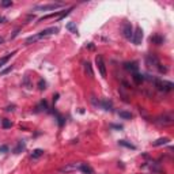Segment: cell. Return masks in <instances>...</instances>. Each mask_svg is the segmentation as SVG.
Wrapping results in <instances>:
<instances>
[{"label": "cell", "instance_id": "obj_20", "mask_svg": "<svg viewBox=\"0 0 174 174\" xmlns=\"http://www.w3.org/2000/svg\"><path fill=\"white\" fill-rule=\"evenodd\" d=\"M118 144H120V146H124V147H128V148L135 150V146H133V144H131V143H128L127 140H120V142H118Z\"/></svg>", "mask_w": 174, "mask_h": 174}, {"label": "cell", "instance_id": "obj_9", "mask_svg": "<svg viewBox=\"0 0 174 174\" xmlns=\"http://www.w3.org/2000/svg\"><path fill=\"white\" fill-rule=\"evenodd\" d=\"M124 67H125V69L132 71L133 74H135V72L139 69V65H137V63H136V61H132V63H125Z\"/></svg>", "mask_w": 174, "mask_h": 174}, {"label": "cell", "instance_id": "obj_19", "mask_svg": "<svg viewBox=\"0 0 174 174\" xmlns=\"http://www.w3.org/2000/svg\"><path fill=\"white\" fill-rule=\"evenodd\" d=\"M22 150H25V143H23V142H19V143H18V146L14 148V154H19Z\"/></svg>", "mask_w": 174, "mask_h": 174}, {"label": "cell", "instance_id": "obj_11", "mask_svg": "<svg viewBox=\"0 0 174 174\" xmlns=\"http://www.w3.org/2000/svg\"><path fill=\"white\" fill-rule=\"evenodd\" d=\"M151 42L155 45H160V44H163V37L159 34H154V36H151Z\"/></svg>", "mask_w": 174, "mask_h": 174}, {"label": "cell", "instance_id": "obj_30", "mask_svg": "<svg viewBox=\"0 0 174 174\" xmlns=\"http://www.w3.org/2000/svg\"><path fill=\"white\" fill-rule=\"evenodd\" d=\"M3 22H6V18H4V16H0V23H3Z\"/></svg>", "mask_w": 174, "mask_h": 174}, {"label": "cell", "instance_id": "obj_25", "mask_svg": "<svg viewBox=\"0 0 174 174\" xmlns=\"http://www.w3.org/2000/svg\"><path fill=\"white\" fill-rule=\"evenodd\" d=\"M12 68H14V65H10V67H7L6 69H3V71H0V76H3V75L8 74V72L12 71Z\"/></svg>", "mask_w": 174, "mask_h": 174}, {"label": "cell", "instance_id": "obj_17", "mask_svg": "<svg viewBox=\"0 0 174 174\" xmlns=\"http://www.w3.org/2000/svg\"><path fill=\"white\" fill-rule=\"evenodd\" d=\"M44 155V151L41 148H37V150H34L33 151V154H32V159H38L39 156H42Z\"/></svg>", "mask_w": 174, "mask_h": 174}, {"label": "cell", "instance_id": "obj_3", "mask_svg": "<svg viewBox=\"0 0 174 174\" xmlns=\"http://www.w3.org/2000/svg\"><path fill=\"white\" fill-rule=\"evenodd\" d=\"M122 36L127 39H132V36H133V27H132L131 22H124L122 25Z\"/></svg>", "mask_w": 174, "mask_h": 174}, {"label": "cell", "instance_id": "obj_15", "mask_svg": "<svg viewBox=\"0 0 174 174\" xmlns=\"http://www.w3.org/2000/svg\"><path fill=\"white\" fill-rule=\"evenodd\" d=\"M15 54V52H11V53H8L7 56H4V57H1V59H0V68L3 67L4 64H6V63H8V60H10L11 57L14 56Z\"/></svg>", "mask_w": 174, "mask_h": 174}, {"label": "cell", "instance_id": "obj_8", "mask_svg": "<svg viewBox=\"0 0 174 174\" xmlns=\"http://www.w3.org/2000/svg\"><path fill=\"white\" fill-rule=\"evenodd\" d=\"M146 60H147V65H148L150 68L153 67V65H154V67H156V68H158V65L160 64V63H159V60H158V59H156V57L154 56V54H148Z\"/></svg>", "mask_w": 174, "mask_h": 174}, {"label": "cell", "instance_id": "obj_21", "mask_svg": "<svg viewBox=\"0 0 174 174\" xmlns=\"http://www.w3.org/2000/svg\"><path fill=\"white\" fill-rule=\"evenodd\" d=\"M100 105H101V106H102L105 110H112V109H110V107H112V103H110L109 101H102Z\"/></svg>", "mask_w": 174, "mask_h": 174}, {"label": "cell", "instance_id": "obj_7", "mask_svg": "<svg viewBox=\"0 0 174 174\" xmlns=\"http://www.w3.org/2000/svg\"><path fill=\"white\" fill-rule=\"evenodd\" d=\"M57 32H59L57 27H49V29H46V30H42V32L38 33V34L41 38H45V37H49V36H52V34H56Z\"/></svg>", "mask_w": 174, "mask_h": 174}, {"label": "cell", "instance_id": "obj_10", "mask_svg": "<svg viewBox=\"0 0 174 174\" xmlns=\"http://www.w3.org/2000/svg\"><path fill=\"white\" fill-rule=\"evenodd\" d=\"M169 142H170V139H169V137H159V139H156L155 142L153 143V146H154V147L165 146V144H167Z\"/></svg>", "mask_w": 174, "mask_h": 174}, {"label": "cell", "instance_id": "obj_4", "mask_svg": "<svg viewBox=\"0 0 174 174\" xmlns=\"http://www.w3.org/2000/svg\"><path fill=\"white\" fill-rule=\"evenodd\" d=\"M142 39H143V30L142 27H136V30L133 32V36H132V41L135 45H140L142 44Z\"/></svg>", "mask_w": 174, "mask_h": 174}, {"label": "cell", "instance_id": "obj_32", "mask_svg": "<svg viewBox=\"0 0 174 174\" xmlns=\"http://www.w3.org/2000/svg\"><path fill=\"white\" fill-rule=\"evenodd\" d=\"M1 42H3V38H0V44H1Z\"/></svg>", "mask_w": 174, "mask_h": 174}, {"label": "cell", "instance_id": "obj_22", "mask_svg": "<svg viewBox=\"0 0 174 174\" xmlns=\"http://www.w3.org/2000/svg\"><path fill=\"white\" fill-rule=\"evenodd\" d=\"M11 121L10 120H7V118H4L3 121H1V127H3L4 129H8V128H11Z\"/></svg>", "mask_w": 174, "mask_h": 174}, {"label": "cell", "instance_id": "obj_5", "mask_svg": "<svg viewBox=\"0 0 174 174\" xmlns=\"http://www.w3.org/2000/svg\"><path fill=\"white\" fill-rule=\"evenodd\" d=\"M63 4L61 3H52V4H42V6H37L36 10L39 11H50V10H56V8H60Z\"/></svg>", "mask_w": 174, "mask_h": 174}, {"label": "cell", "instance_id": "obj_16", "mask_svg": "<svg viewBox=\"0 0 174 174\" xmlns=\"http://www.w3.org/2000/svg\"><path fill=\"white\" fill-rule=\"evenodd\" d=\"M61 12H63V11H56V12H52V14H49V15H45V16H42V18L39 19V22H44L45 19L54 18V16H60V15H61Z\"/></svg>", "mask_w": 174, "mask_h": 174}, {"label": "cell", "instance_id": "obj_28", "mask_svg": "<svg viewBox=\"0 0 174 174\" xmlns=\"http://www.w3.org/2000/svg\"><path fill=\"white\" fill-rule=\"evenodd\" d=\"M8 151V147L7 146H0V153H7Z\"/></svg>", "mask_w": 174, "mask_h": 174}, {"label": "cell", "instance_id": "obj_18", "mask_svg": "<svg viewBox=\"0 0 174 174\" xmlns=\"http://www.w3.org/2000/svg\"><path fill=\"white\" fill-rule=\"evenodd\" d=\"M84 69H86V72L89 74L90 78H92V76H94V71H92V67H91V64H90V63H86V64H84Z\"/></svg>", "mask_w": 174, "mask_h": 174}, {"label": "cell", "instance_id": "obj_23", "mask_svg": "<svg viewBox=\"0 0 174 174\" xmlns=\"http://www.w3.org/2000/svg\"><path fill=\"white\" fill-rule=\"evenodd\" d=\"M37 109H38V110H46V109H48V102H46V101H41Z\"/></svg>", "mask_w": 174, "mask_h": 174}, {"label": "cell", "instance_id": "obj_1", "mask_svg": "<svg viewBox=\"0 0 174 174\" xmlns=\"http://www.w3.org/2000/svg\"><path fill=\"white\" fill-rule=\"evenodd\" d=\"M154 83H155V87L160 91H170L173 90L174 84L171 82H167V80H162V79H153Z\"/></svg>", "mask_w": 174, "mask_h": 174}, {"label": "cell", "instance_id": "obj_26", "mask_svg": "<svg viewBox=\"0 0 174 174\" xmlns=\"http://www.w3.org/2000/svg\"><path fill=\"white\" fill-rule=\"evenodd\" d=\"M38 89H39V90H45V89H46V83H45V80L39 79V82H38Z\"/></svg>", "mask_w": 174, "mask_h": 174}, {"label": "cell", "instance_id": "obj_29", "mask_svg": "<svg viewBox=\"0 0 174 174\" xmlns=\"http://www.w3.org/2000/svg\"><path fill=\"white\" fill-rule=\"evenodd\" d=\"M25 84L27 86V89H32V84H30V82H29V78H27V76L25 78Z\"/></svg>", "mask_w": 174, "mask_h": 174}, {"label": "cell", "instance_id": "obj_6", "mask_svg": "<svg viewBox=\"0 0 174 174\" xmlns=\"http://www.w3.org/2000/svg\"><path fill=\"white\" fill-rule=\"evenodd\" d=\"M80 165H82V163H69V165H67V166L61 167V169H60V171H61V173H68V171L79 170V167H80Z\"/></svg>", "mask_w": 174, "mask_h": 174}, {"label": "cell", "instance_id": "obj_13", "mask_svg": "<svg viewBox=\"0 0 174 174\" xmlns=\"http://www.w3.org/2000/svg\"><path fill=\"white\" fill-rule=\"evenodd\" d=\"M65 27H67V30H69V32H71L72 34H76V36H79V33H78V27H76V25H75L74 22H68Z\"/></svg>", "mask_w": 174, "mask_h": 174}, {"label": "cell", "instance_id": "obj_14", "mask_svg": "<svg viewBox=\"0 0 174 174\" xmlns=\"http://www.w3.org/2000/svg\"><path fill=\"white\" fill-rule=\"evenodd\" d=\"M132 79H133V82L136 83V84H142L143 80H144V76L140 74H137V72H135L133 74V76H132Z\"/></svg>", "mask_w": 174, "mask_h": 174}, {"label": "cell", "instance_id": "obj_12", "mask_svg": "<svg viewBox=\"0 0 174 174\" xmlns=\"http://www.w3.org/2000/svg\"><path fill=\"white\" fill-rule=\"evenodd\" d=\"M79 170L82 171V173H84V174H94V170H92V169L89 166V165H86V163H82V165H80Z\"/></svg>", "mask_w": 174, "mask_h": 174}, {"label": "cell", "instance_id": "obj_27", "mask_svg": "<svg viewBox=\"0 0 174 174\" xmlns=\"http://www.w3.org/2000/svg\"><path fill=\"white\" fill-rule=\"evenodd\" d=\"M11 4H12L11 0H4V1H1V7H10Z\"/></svg>", "mask_w": 174, "mask_h": 174}, {"label": "cell", "instance_id": "obj_24", "mask_svg": "<svg viewBox=\"0 0 174 174\" xmlns=\"http://www.w3.org/2000/svg\"><path fill=\"white\" fill-rule=\"evenodd\" d=\"M118 114H120V117L125 118V120H129V118H132V114L128 113V112H120Z\"/></svg>", "mask_w": 174, "mask_h": 174}, {"label": "cell", "instance_id": "obj_2", "mask_svg": "<svg viewBox=\"0 0 174 174\" xmlns=\"http://www.w3.org/2000/svg\"><path fill=\"white\" fill-rule=\"evenodd\" d=\"M95 64L98 67V71H100L101 76L102 78H106V67H105V61H103V57L101 54L95 57Z\"/></svg>", "mask_w": 174, "mask_h": 174}, {"label": "cell", "instance_id": "obj_31", "mask_svg": "<svg viewBox=\"0 0 174 174\" xmlns=\"http://www.w3.org/2000/svg\"><path fill=\"white\" fill-rule=\"evenodd\" d=\"M7 110H8V112H11V110H14V106H8V107H7Z\"/></svg>", "mask_w": 174, "mask_h": 174}]
</instances>
